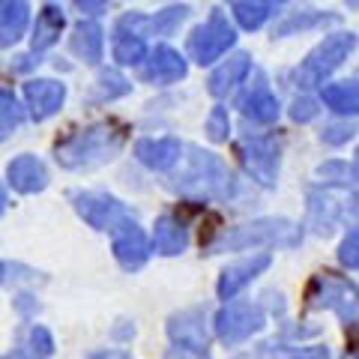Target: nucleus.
Returning <instances> with one entry per match:
<instances>
[{"label":"nucleus","instance_id":"1","mask_svg":"<svg viewBox=\"0 0 359 359\" xmlns=\"http://www.w3.org/2000/svg\"><path fill=\"white\" fill-rule=\"evenodd\" d=\"M302 240V231L287 219H261L252 224H240V228L224 231L222 237L210 245L212 252H243L257 249V245H297Z\"/></svg>","mask_w":359,"mask_h":359},{"label":"nucleus","instance_id":"2","mask_svg":"<svg viewBox=\"0 0 359 359\" xmlns=\"http://www.w3.org/2000/svg\"><path fill=\"white\" fill-rule=\"evenodd\" d=\"M123 144V135L120 132H111L108 126H99V129H87L81 135H75L66 144L57 147V162L63 168H93L99 162L111 159Z\"/></svg>","mask_w":359,"mask_h":359},{"label":"nucleus","instance_id":"3","mask_svg":"<svg viewBox=\"0 0 359 359\" xmlns=\"http://www.w3.org/2000/svg\"><path fill=\"white\" fill-rule=\"evenodd\" d=\"M309 306L332 309L347 327H353V323H359V287L353 282H347V278L320 273L309 285Z\"/></svg>","mask_w":359,"mask_h":359},{"label":"nucleus","instance_id":"4","mask_svg":"<svg viewBox=\"0 0 359 359\" xmlns=\"http://www.w3.org/2000/svg\"><path fill=\"white\" fill-rule=\"evenodd\" d=\"M356 198L347 189H318L309 198V228L318 233H332L335 224H341L347 219L356 216Z\"/></svg>","mask_w":359,"mask_h":359},{"label":"nucleus","instance_id":"5","mask_svg":"<svg viewBox=\"0 0 359 359\" xmlns=\"http://www.w3.org/2000/svg\"><path fill=\"white\" fill-rule=\"evenodd\" d=\"M168 335L174 341V356L180 359H210L207 314L201 309L180 311L168 320Z\"/></svg>","mask_w":359,"mask_h":359},{"label":"nucleus","instance_id":"6","mask_svg":"<svg viewBox=\"0 0 359 359\" xmlns=\"http://www.w3.org/2000/svg\"><path fill=\"white\" fill-rule=\"evenodd\" d=\"M177 180H180V183H174L177 192L195 195V198H216V195H224V189H228V171L222 168L219 159H212L207 153L204 156L195 153L192 168L183 171Z\"/></svg>","mask_w":359,"mask_h":359},{"label":"nucleus","instance_id":"7","mask_svg":"<svg viewBox=\"0 0 359 359\" xmlns=\"http://www.w3.org/2000/svg\"><path fill=\"white\" fill-rule=\"evenodd\" d=\"M261 330H264V309L252 306V302H228L216 314V335L228 347L243 344Z\"/></svg>","mask_w":359,"mask_h":359},{"label":"nucleus","instance_id":"8","mask_svg":"<svg viewBox=\"0 0 359 359\" xmlns=\"http://www.w3.org/2000/svg\"><path fill=\"white\" fill-rule=\"evenodd\" d=\"M75 212L81 216L90 228L96 231H114L117 224H123L129 216V210L111 195H99V192H72L69 195Z\"/></svg>","mask_w":359,"mask_h":359},{"label":"nucleus","instance_id":"9","mask_svg":"<svg viewBox=\"0 0 359 359\" xmlns=\"http://www.w3.org/2000/svg\"><path fill=\"white\" fill-rule=\"evenodd\" d=\"M114 257L123 269H141L150 257V240L147 233L138 228L135 219H126L123 224H117L114 231Z\"/></svg>","mask_w":359,"mask_h":359},{"label":"nucleus","instance_id":"10","mask_svg":"<svg viewBox=\"0 0 359 359\" xmlns=\"http://www.w3.org/2000/svg\"><path fill=\"white\" fill-rule=\"evenodd\" d=\"M269 264H273V257H269L266 252L245 257V261H240V264H231L219 278V297L222 299H233L245 285H252V278L261 276Z\"/></svg>","mask_w":359,"mask_h":359},{"label":"nucleus","instance_id":"11","mask_svg":"<svg viewBox=\"0 0 359 359\" xmlns=\"http://www.w3.org/2000/svg\"><path fill=\"white\" fill-rule=\"evenodd\" d=\"M243 162H245V168H249V174L255 180H261L264 186L276 183L278 150L269 141H245L243 144Z\"/></svg>","mask_w":359,"mask_h":359},{"label":"nucleus","instance_id":"12","mask_svg":"<svg viewBox=\"0 0 359 359\" xmlns=\"http://www.w3.org/2000/svg\"><path fill=\"white\" fill-rule=\"evenodd\" d=\"M9 186L21 195H33V192H42L48 186V171L45 165L36 159V156H18V159L9 165Z\"/></svg>","mask_w":359,"mask_h":359},{"label":"nucleus","instance_id":"13","mask_svg":"<svg viewBox=\"0 0 359 359\" xmlns=\"http://www.w3.org/2000/svg\"><path fill=\"white\" fill-rule=\"evenodd\" d=\"M153 245L159 255H180L186 252L189 245V231L186 224L180 222L177 216H159V222H156V231H153Z\"/></svg>","mask_w":359,"mask_h":359},{"label":"nucleus","instance_id":"14","mask_svg":"<svg viewBox=\"0 0 359 359\" xmlns=\"http://www.w3.org/2000/svg\"><path fill=\"white\" fill-rule=\"evenodd\" d=\"M138 159L153 168V171H168L174 168L180 159V144L174 138H162V141H141L138 144Z\"/></svg>","mask_w":359,"mask_h":359},{"label":"nucleus","instance_id":"15","mask_svg":"<svg viewBox=\"0 0 359 359\" xmlns=\"http://www.w3.org/2000/svg\"><path fill=\"white\" fill-rule=\"evenodd\" d=\"M27 99H30L33 117H48L63 102V87L54 81H33L27 84Z\"/></svg>","mask_w":359,"mask_h":359},{"label":"nucleus","instance_id":"16","mask_svg":"<svg viewBox=\"0 0 359 359\" xmlns=\"http://www.w3.org/2000/svg\"><path fill=\"white\" fill-rule=\"evenodd\" d=\"M18 347H21V353L30 356V359H48L54 353V339L45 327L30 323V327H25L18 332Z\"/></svg>","mask_w":359,"mask_h":359},{"label":"nucleus","instance_id":"17","mask_svg":"<svg viewBox=\"0 0 359 359\" xmlns=\"http://www.w3.org/2000/svg\"><path fill=\"white\" fill-rule=\"evenodd\" d=\"M252 359V356H245ZM255 359H330V351L323 344L314 347H282V344H264L261 353H255Z\"/></svg>","mask_w":359,"mask_h":359},{"label":"nucleus","instance_id":"18","mask_svg":"<svg viewBox=\"0 0 359 359\" xmlns=\"http://www.w3.org/2000/svg\"><path fill=\"white\" fill-rule=\"evenodd\" d=\"M243 108H245V114H249V117H255V120H261V123L276 120V114H278V105H276V99L269 96L264 87H257L255 93H249V96H245Z\"/></svg>","mask_w":359,"mask_h":359},{"label":"nucleus","instance_id":"19","mask_svg":"<svg viewBox=\"0 0 359 359\" xmlns=\"http://www.w3.org/2000/svg\"><path fill=\"white\" fill-rule=\"evenodd\" d=\"M327 105L335 111H359V84H339V87H327L323 90Z\"/></svg>","mask_w":359,"mask_h":359},{"label":"nucleus","instance_id":"20","mask_svg":"<svg viewBox=\"0 0 359 359\" xmlns=\"http://www.w3.org/2000/svg\"><path fill=\"white\" fill-rule=\"evenodd\" d=\"M150 78H156V81H171V78H180L183 75V60L177 57L174 51H156V57H153V66H150Z\"/></svg>","mask_w":359,"mask_h":359},{"label":"nucleus","instance_id":"21","mask_svg":"<svg viewBox=\"0 0 359 359\" xmlns=\"http://www.w3.org/2000/svg\"><path fill=\"white\" fill-rule=\"evenodd\" d=\"M351 45H353V39H339V42H330L323 51H318V57L311 60V69L314 72H330L332 66H339V60H341V54L344 51H351Z\"/></svg>","mask_w":359,"mask_h":359},{"label":"nucleus","instance_id":"22","mask_svg":"<svg viewBox=\"0 0 359 359\" xmlns=\"http://www.w3.org/2000/svg\"><path fill=\"white\" fill-rule=\"evenodd\" d=\"M21 282H45V276L30 269L25 264H9V261H0V285H21Z\"/></svg>","mask_w":359,"mask_h":359},{"label":"nucleus","instance_id":"23","mask_svg":"<svg viewBox=\"0 0 359 359\" xmlns=\"http://www.w3.org/2000/svg\"><path fill=\"white\" fill-rule=\"evenodd\" d=\"M339 261L344 266H351V269H359V228L347 233V240L341 243V249H339Z\"/></svg>","mask_w":359,"mask_h":359},{"label":"nucleus","instance_id":"24","mask_svg":"<svg viewBox=\"0 0 359 359\" xmlns=\"http://www.w3.org/2000/svg\"><path fill=\"white\" fill-rule=\"evenodd\" d=\"M245 72V63H243V57L233 63V66H228V69H222L216 78H212V93H224V90H228L233 81H237V78Z\"/></svg>","mask_w":359,"mask_h":359},{"label":"nucleus","instance_id":"25","mask_svg":"<svg viewBox=\"0 0 359 359\" xmlns=\"http://www.w3.org/2000/svg\"><path fill=\"white\" fill-rule=\"evenodd\" d=\"M18 120H21V111L15 105V99L0 93V129H13L18 126Z\"/></svg>","mask_w":359,"mask_h":359},{"label":"nucleus","instance_id":"26","mask_svg":"<svg viewBox=\"0 0 359 359\" xmlns=\"http://www.w3.org/2000/svg\"><path fill=\"white\" fill-rule=\"evenodd\" d=\"M224 132H228V126H224V114H222V111H216V114H212V120H210V135H212L216 141H222Z\"/></svg>","mask_w":359,"mask_h":359},{"label":"nucleus","instance_id":"27","mask_svg":"<svg viewBox=\"0 0 359 359\" xmlns=\"http://www.w3.org/2000/svg\"><path fill=\"white\" fill-rule=\"evenodd\" d=\"M87 359H132L126 351H96V353H90Z\"/></svg>","mask_w":359,"mask_h":359},{"label":"nucleus","instance_id":"28","mask_svg":"<svg viewBox=\"0 0 359 359\" xmlns=\"http://www.w3.org/2000/svg\"><path fill=\"white\" fill-rule=\"evenodd\" d=\"M0 359H27L25 353H6V356H0Z\"/></svg>","mask_w":359,"mask_h":359},{"label":"nucleus","instance_id":"29","mask_svg":"<svg viewBox=\"0 0 359 359\" xmlns=\"http://www.w3.org/2000/svg\"><path fill=\"white\" fill-rule=\"evenodd\" d=\"M4 210H6V195L0 192V212H4Z\"/></svg>","mask_w":359,"mask_h":359}]
</instances>
